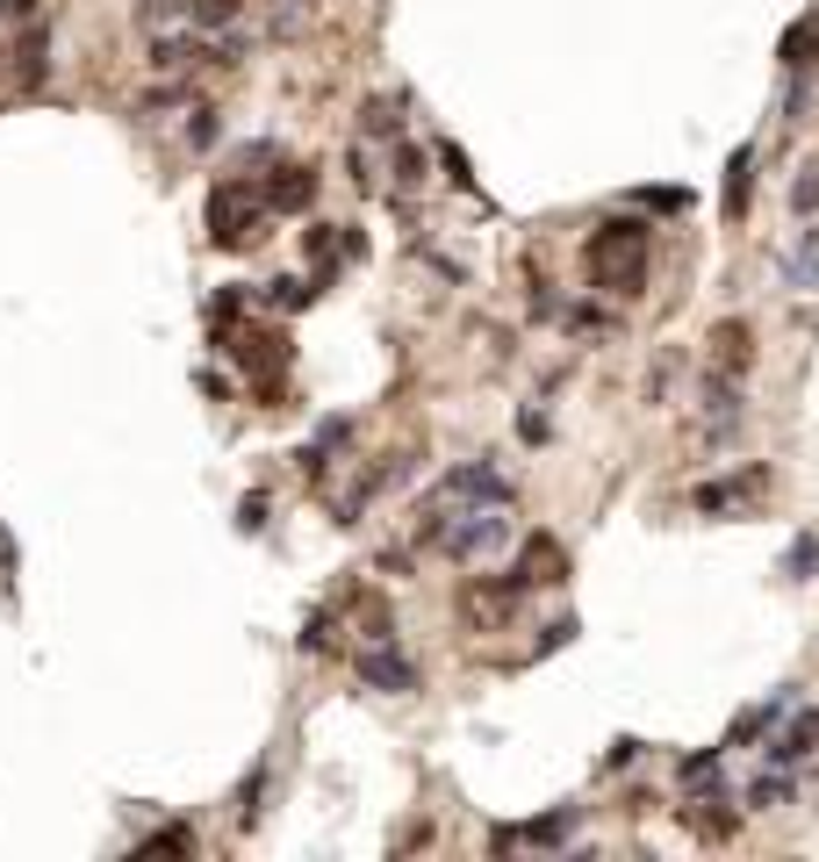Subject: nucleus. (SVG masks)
I'll use <instances>...</instances> for the list:
<instances>
[{"label": "nucleus", "mask_w": 819, "mask_h": 862, "mask_svg": "<svg viewBox=\"0 0 819 862\" xmlns=\"http://www.w3.org/2000/svg\"><path fill=\"white\" fill-rule=\"evenodd\" d=\"M791 209H798V216H819V165H798V180H791Z\"/></svg>", "instance_id": "15"}, {"label": "nucleus", "mask_w": 819, "mask_h": 862, "mask_svg": "<svg viewBox=\"0 0 819 862\" xmlns=\"http://www.w3.org/2000/svg\"><path fill=\"white\" fill-rule=\"evenodd\" d=\"M432 504H510V481L496 475L489 460H461L446 481H438Z\"/></svg>", "instance_id": "3"}, {"label": "nucleus", "mask_w": 819, "mask_h": 862, "mask_svg": "<svg viewBox=\"0 0 819 862\" xmlns=\"http://www.w3.org/2000/svg\"><path fill=\"white\" fill-rule=\"evenodd\" d=\"M260 216H266V194H252L245 180H223L209 194V237L216 245H252L260 237Z\"/></svg>", "instance_id": "2"}, {"label": "nucleus", "mask_w": 819, "mask_h": 862, "mask_svg": "<svg viewBox=\"0 0 819 862\" xmlns=\"http://www.w3.org/2000/svg\"><path fill=\"white\" fill-rule=\"evenodd\" d=\"M560 547L554 539H533V547H525V561H518V582H560Z\"/></svg>", "instance_id": "8"}, {"label": "nucleus", "mask_w": 819, "mask_h": 862, "mask_svg": "<svg viewBox=\"0 0 819 862\" xmlns=\"http://www.w3.org/2000/svg\"><path fill=\"white\" fill-rule=\"evenodd\" d=\"M438 159H446V173H453V180H461V187H475V173H467V159H461V151H453V144H446V151H438Z\"/></svg>", "instance_id": "22"}, {"label": "nucleus", "mask_w": 819, "mask_h": 862, "mask_svg": "<svg viewBox=\"0 0 819 862\" xmlns=\"http://www.w3.org/2000/svg\"><path fill=\"white\" fill-rule=\"evenodd\" d=\"M367 130H374V138H396V130H403V115L388 109V101H374V109H367Z\"/></svg>", "instance_id": "18"}, {"label": "nucleus", "mask_w": 819, "mask_h": 862, "mask_svg": "<svg viewBox=\"0 0 819 862\" xmlns=\"http://www.w3.org/2000/svg\"><path fill=\"white\" fill-rule=\"evenodd\" d=\"M180 14L202 29H223V22H237V0H180Z\"/></svg>", "instance_id": "11"}, {"label": "nucleus", "mask_w": 819, "mask_h": 862, "mask_svg": "<svg viewBox=\"0 0 819 862\" xmlns=\"http://www.w3.org/2000/svg\"><path fill=\"white\" fill-rule=\"evenodd\" d=\"M0 8H8V14H29V0H0Z\"/></svg>", "instance_id": "23"}, {"label": "nucleus", "mask_w": 819, "mask_h": 862, "mask_svg": "<svg viewBox=\"0 0 819 862\" xmlns=\"http://www.w3.org/2000/svg\"><path fill=\"white\" fill-rule=\"evenodd\" d=\"M589 274H597L611 295H633L647 274V231L640 223H604L597 237H589Z\"/></svg>", "instance_id": "1"}, {"label": "nucleus", "mask_w": 819, "mask_h": 862, "mask_svg": "<svg viewBox=\"0 0 819 862\" xmlns=\"http://www.w3.org/2000/svg\"><path fill=\"white\" fill-rule=\"evenodd\" d=\"M424 180V151L417 144H396V187H417Z\"/></svg>", "instance_id": "16"}, {"label": "nucleus", "mask_w": 819, "mask_h": 862, "mask_svg": "<svg viewBox=\"0 0 819 862\" xmlns=\"http://www.w3.org/2000/svg\"><path fill=\"white\" fill-rule=\"evenodd\" d=\"M783 798H791V777H762V783H748V812H769V805H783Z\"/></svg>", "instance_id": "14"}, {"label": "nucleus", "mask_w": 819, "mask_h": 862, "mask_svg": "<svg viewBox=\"0 0 819 862\" xmlns=\"http://www.w3.org/2000/svg\"><path fill=\"white\" fill-rule=\"evenodd\" d=\"M360 676H367L374 690H396V698H403V690H417V669H410V661H403L388 640H374L367 655H360Z\"/></svg>", "instance_id": "5"}, {"label": "nucleus", "mask_w": 819, "mask_h": 862, "mask_svg": "<svg viewBox=\"0 0 819 862\" xmlns=\"http://www.w3.org/2000/svg\"><path fill=\"white\" fill-rule=\"evenodd\" d=\"M783 575H791V582H806V575H819V533H806L791 554H783Z\"/></svg>", "instance_id": "13"}, {"label": "nucleus", "mask_w": 819, "mask_h": 862, "mask_svg": "<svg viewBox=\"0 0 819 862\" xmlns=\"http://www.w3.org/2000/svg\"><path fill=\"white\" fill-rule=\"evenodd\" d=\"M812 43H819V14H806V22L783 37V72H806V65H812V58H806Z\"/></svg>", "instance_id": "9"}, {"label": "nucleus", "mask_w": 819, "mask_h": 862, "mask_svg": "<svg viewBox=\"0 0 819 862\" xmlns=\"http://www.w3.org/2000/svg\"><path fill=\"white\" fill-rule=\"evenodd\" d=\"M316 202V173L310 165H281V173L266 180V209H310Z\"/></svg>", "instance_id": "7"}, {"label": "nucleus", "mask_w": 819, "mask_h": 862, "mask_svg": "<svg viewBox=\"0 0 819 862\" xmlns=\"http://www.w3.org/2000/svg\"><path fill=\"white\" fill-rule=\"evenodd\" d=\"M209 138H216V115H209V109H194V123H188V144H209Z\"/></svg>", "instance_id": "21"}, {"label": "nucleus", "mask_w": 819, "mask_h": 862, "mask_svg": "<svg viewBox=\"0 0 819 862\" xmlns=\"http://www.w3.org/2000/svg\"><path fill=\"white\" fill-rule=\"evenodd\" d=\"M711 345H719V367L726 374L748 367V331H740V324H719V338H711Z\"/></svg>", "instance_id": "12"}, {"label": "nucleus", "mask_w": 819, "mask_h": 862, "mask_svg": "<svg viewBox=\"0 0 819 862\" xmlns=\"http://www.w3.org/2000/svg\"><path fill=\"white\" fill-rule=\"evenodd\" d=\"M812 740H819V712H798L791 719V733H777V740H769V769H798V762H806V754H812Z\"/></svg>", "instance_id": "6"}, {"label": "nucleus", "mask_w": 819, "mask_h": 862, "mask_svg": "<svg viewBox=\"0 0 819 862\" xmlns=\"http://www.w3.org/2000/svg\"><path fill=\"white\" fill-rule=\"evenodd\" d=\"M568 331H611V310H597V302H575V310H568Z\"/></svg>", "instance_id": "17"}, {"label": "nucleus", "mask_w": 819, "mask_h": 862, "mask_svg": "<svg viewBox=\"0 0 819 862\" xmlns=\"http://www.w3.org/2000/svg\"><path fill=\"white\" fill-rule=\"evenodd\" d=\"M353 180H360V187H382V165H374V151H367V144L353 151Z\"/></svg>", "instance_id": "20"}, {"label": "nucleus", "mask_w": 819, "mask_h": 862, "mask_svg": "<svg viewBox=\"0 0 819 862\" xmlns=\"http://www.w3.org/2000/svg\"><path fill=\"white\" fill-rule=\"evenodd\" d=\"M316 287L310 281H273V302H281V310H302V302H310Z\"/></svg>", "instance_id": "19"}, {"label": "nucleus", "mask_w": 819, "mask_h": 862, "mask_svg": "<svg viewBox=\"0 0 819 862\" xmlns=\"http://www.w3.org/2000/svg\"><path fill=\"white\" fill-rule=\"evenodd\" d=\"M748 173H755V151H734V165H726V216L748 209Z\"/></svg>", "instance_id": "10"}, {"label": "nucleus", "mask_w": 819, "mask_h": 862, "mask_svg": "<svg viewBox=\"0 0 819 862\" xmlns=\"http://www.w3.org/2000/svg\"><path fill=\"white\" fill-rule=\"evenodd\" d=\"M762 489H769V467H740V475L705 481V489H697V510H705V518H734V510H748Z\"/></svg>", "instance_id": "4"}]
</instances>
